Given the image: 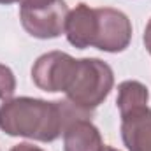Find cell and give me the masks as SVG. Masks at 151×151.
<instances>
[{
  "instance_id": "1",
  "label": "cell",
  "mask_w": 151,
  "mask_h": 151,
  "mask_svg": "<svg viewBox=\"0 0 151 151\" xmlns=\"http://www.w3.org/2000/svg\"><path fill=\"white\" fill-rule=\"evenodd\" d=\"M70 100H42L34 97H16L0 106V130L11 137H27L40 142H53L63 135L65 128L79 118H90Z\"/></svg>"
},
{
  "instance_id": "2",
  "label": "cell",
  "mask_w": 151,
  "mask_h": 151,
  "mask_svg": "<svg viewBox=\"0 0 151 151\" xmlns=\"http://www.w3.org/2000/svg\"><path fill=\"white\" fill-rule=\"evenodd\" d=\"M113 86L114 72L109 63L100 58H79L65 95L77 107L95 111L109 97Z\"/></svg>"
},
{
  "instance_id": "3",
  "label": "cell",
  "mask_w": 151,
  "mask_h": 151,
  "mask_svg": "<svg viewBox=\"0 0 151 151\" xmlns=\"http://www.w3.org/2000/svg\"><path fill=\"white\" fill-rule=\"evenodd\" d=\"M19 19L35 39H56L65 32L69 5L65 0H21Z\"/></svg>"
},
{
  "instance_id": "4",
  "label": "cell",
  "mask_w": 151,
  "mask_h": 151,
  "mask_svg": "<svg viewBox=\"0 0 151 151\" xmlns=\"http://www.w3.org/2000/svg\"><path fill=\"white\" fill-rule=\"evenodd\" d=\"M132 23L128 16L113 7H95L93 46L106 53H121L130 46Z\"/></svg>"
},
{
  "instance_id": "5",
  "label": "cell",
  "mask_w": 151,
  "mask_h": 151,
  "mask_svg": "<svg viewBox=\"0 0 151 151\" xmlns=\"http://www.w3.org/2000/svg\"><path fill=\"white\" fill-rule=\"evenodd\" d=\"M76 60L69 53L63 51H49L40 55L32 67L34 84L49 93L63 91L69 88L70 79L76 70Z\"/></svg>"
},
{
  "instance_id": "6",
  "label": "cell",
  "mask_w": 151,
  "mask_h": 151,
  "mask_svg": "<svg viewBox=\"0 0 151 151\" xmlns=\"http://www.w3.org/2000/svg\"><path fill=\"white\" fill-rule=\"evenodd\" d=\"M121 116V139L128 151H151V107L141 106Z\"/></svg>"
},
{
  "instance_id": "7",
  "label": "cell",
  "mask_w": 151,
  "mask_h": 151,
  "mask_svg": "<svg viewBox=\"0 0 151 151\" xmlns=\"http://www.w3.org/2000/svg\"><path fill=\"white\" fill-rule=\"evenodd\" d=\"M93 34H95V7L81 2L67 14L65 21V35L67 40L77 47L86 49L93 46Z\"/></svg>"
},
{
  "instance_id": "8",
  "label": "cell",
  "mask_w": 151,
  "mask_h": 151,
  "mask_svg": "<svg viewBox=\"0 0 151 151\" xmlns=\"http://www.w3.org/2000/svg\"><path fill=\"white\" fill-rule=\"evenodd\" d=\"M106 144L90 118L72 121L63 132V151H104Z\"/></svg>"
},
{
  "instance_id": "9",
  "label": "cell",
  "mask_w": 151,
  "mask_h": 151,
  "mask_svg": "<svg viewBox=\"0 0 151 151\" xmlns=\"http://www.w3.org/2000/svg\"><path fill=\"white\" fill-rule=\"evenodd\" d=\"M148 100H150V91L141 81L128 79L118 84L116 107L119 114L127 113L130 109H135V107H141V106H148Z\"/></svg>"
},
{
  "instance_id": "10",
  "label": "cell",
  "mask_w": 151,
  "mask_h": 151,
  "mask_svg": "<svg viewBox=\"0 0 151 151\" xmlns=\"http://www.w3.org/2000/svg\"><path fill=\"white\" fill-rule=\"evenodd\" d=\"M14 91H16L14 72L7 65L0 63V99L2 100H9V99H12Z\"/></svg>"
},
{
  "instance_id": "11",
  "label": "cell",
  "mask_w": 151,
  "mask_h": 151,
  "mask_svg": "<svg viewBox=\"0 0 151 151\" xmlns=\"http://www.w3.org/2000/svg\"><path fill=\"white\" fill-rule=\"evenodd\" d=\"M9 151H44V150H40L39 146H34L30 142H19V144L12 146Z\"/></svg>"
},
{
  "instance_id": "12",
  "label": "cell",
  "mask_w": 151,
  "mask_h": 151,
  "mask_svg": "<svg viewBox=\"0 0 151 151\" xmlns=\"http://www.w3.org/2000/svg\"><path fill=\"white\" fill-rule=\"evenodd\" d=\"M144 46H146V49H148V53L151 55V19L148 21V25H146V30H144Z\"/></svg>"
},
{
  "instance_id": "13",
  "label": "cell",
  "mask_w": 151,
  "mask_h": 151,
  "mask_svg": "<svg viewBox=\"0 0 151 151\" xmlns=\"http://www.w3.org/2000/svg\"><path fill=\"white\" fill-rule=\"evenodd\" d=\"M16 2H21V0H0V5H9V4H16Z\"/></svg>"
},
{
  "instance_id": "14",
  "label": "cell",
  "mask_w": 151,
  "mask_h": 151,
  "mask_svg": "<svg viewBox=\"0 0 151 151\" xmlns=\"http://www.w3.org/2000/svg\"><path fill=\"white\" fill-rule=\"evenodd\" d=\"M104 151H119V150H116V148H113V146H106Z\"/></svg>"
}]
</instances>
